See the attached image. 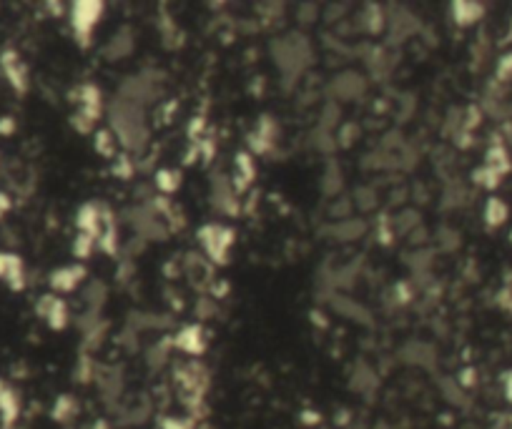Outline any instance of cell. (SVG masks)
<instances>
[{
    "label": "cell",
    "instance_id": "obj_4",
    "mask_svg": "<svg viewBox=\"0 0 512 429\" xmlns=\"http://www.w3.org/2000/svg\"><path fill=\"white\" fill-rule=\"evenodd\" d=\"M0 279L11 284L13 289H21L23 279H25V271L16 253H0Z\"/></svg>",
    "mask_w": 512,
    "mask_h": 429
},
{
    "label": "cell",
    "instance_id": "obj_14",
    "mask_svg": "<svg viewBox=\"0 0 512 429\" xmlns=\"http://www.w3.org/2000/svg\"><path fill=\"white\" fill-rule=\"evenodd\" d=\"M505 396L512 402V372L505 377Z\"/></svg>",
    "mask_w": 512,
    "mask_h": 429
},
{
    "label": "cell",
    "instance_id": "obj_1",
    "mask_svg": "<svg viewBox=\"0 0 512 429\" xmlns=\"http://www.w3.org/2000/svg\"><path fill=\"white\" fill-rule=\"evenodd\" d=\"M198 241L201 246L206 248L211 259L224 264L229 259V248L234 244V231L232 229H226V226H204L201 231H198Z\"/></svg>",
    "mask_w": 512,
    "mask_h": 429
},
{
    "label": "cell",
    "instance_id": "obj_10",
    "mask_svg": "<svg viewBox=\"0 0 512 429\" xmlns=\"http://www.w3.org/2000/svg\"><path fill=\"white\" fill-rule=\"evenodd\" d=\"M156 183H159V188H161V191H166V193L176 191V186H178V173H173L171 168L159 171V173H156Z\"/></svg>",
    "mask_w": 512,
    "mask_h": 429
},
{
    "label": "cell",
    "instance_id": "obj_12",
    "mask_svg": "<svg viewBox=\"0 0 512 429\" xmlns=\"http://www.w3.org/2000/svg\"><path fill=\"white\" fill-rule=\"evenodd\" d=\"M497 78L500 81H507V78H512V53L505 55L500 61V68H497Z\"/></svg>",
    "mask_w": 512,
    "mask_h": 429
},
{
    "label": "cell",
    "instance_id": "obj_11",
    "mask_svg": "<svg viewBox=\"0 0 512 429\" xmlns=\"http://www.w3.org/2000/svg\"><path fill=\"white\" fill-rule=\"evenodd\" d=\"M96 151H101L103 156H110L113 151H116V143H113V138H110L108 131L96 133Z\"/></svg>",
    "mask_w": 512,
    "mask_h": 429
},
{
    "label": "cell",
    "instance_id": "obj_8",
    "mask_svg": "<svg viewBox=\"0 0 512 429\" xmlns=\"http://www.w3.org/2000/svg\"><path fill=\"white\" fill-rule=\"evenodd\" d=\"M485 13V8L479 6V3H455L452 6V16L460 25H472L474 21H479Z\"/></svg>",
    "mask_w": 512,
    "mask_h": 429
},
{
    "label": "cell",
    "instance_id": "obj_6",
    "mask_svg": "<svg viewBox=\"0 0 512 429\" xmlns=\"http://www.w3.org/2000/svg\"><path fill=\"white\" fill-rule=\"evenodd\" d=\"M3 71H6L8 81L16 86L18 91H25L28 86V73H25V66H23L21 61H18V55L13 53V50H8L6 55H3Z\"/></svg>",
    "mask_w": 512,
    "mask_h": 429
},
{
    "label": "cell",
    "instance_id": "obj_5",
    "mask_svg": "<svg viewBox=\"0 0 512 429\" xmlns=\"http://www.w3.org/2000/svg\"><path fill=\"white\" fill-rule=\"evenodd\" d=\"M86 276V269L83 266H71V269H58L50 274V286L53 292H73L81 279Z\"/></svg>",
    "mask_w": 512,
    "mask_h": 429
},
{
    "label": "cell",
    "instance_id": "obj_7",
    "mask_svg": "<svg viewBox=\"0 0 512 429\" xmlns=\"http://www.w3.org/2000/svg\"><path fill=\"white\" fill-rule=\"evenodd\" d=\"M176 347L188 354H201L204 352V329L201 326H186L178 331Z\"/></svg>",
    "mask_w": 512,
    "mask_h": 429
},
{
    "label": "cell",
    "instance_id": "obj_9",
    "mask_svg": "<svg viewBox=\"0 0 512 429\" xmlns=\"http://www.w3.org/2000/svg\"><path fill=\"white\" fill-rule=\"evenodd\" d=\"M485 221H487V226H502V224H505V221H507V204L502 201V198L492 196L490 201H487Z\"/></svg>",
    "mask_w": 512,
    "mask_h": 429
},
{
    "label": "cell",
    "instance_id": "obj_13",
    "mask_svg": "<svg viewBox=\"0 0 512 429\" xmlns=\"http://www.w3.org/2000/svg\"><path fill=\"white\" fill-rule=\"evenodd\" d=\"M11 209V201H8V196L3 191H0V216L6 214V211Z\"/></svg>",
    "mask_w": 512,
    "mask_h": 429
},
{
    "label": "cell",
    "instance_id": "obj_2",
    "mask_svg": "<svg viewBox=\"0 0 512 429\" xmlns=\"http://www.w3.org/2000/svg\"><path fill=\"white\" fill-rule=\"evenodd\" d=\"M103 16V3H93V0H83L76 3L71 11V21H73V30L81 38V43H86L91 35V30L96 28V23Z\"/></svg>",
    "mask_w": 512,
    "mask_h": 429
},
{
    "label": "cell",
    "instance_id": "obj_3",
    "mask_svg": "<svg viewBox=\"0 0 512 429\" xmlns=\"http://www.w3.org/2000/svg\"><path fill=\"white\" fill-rule=\"evenodd\" d=\"M38 314L48 321L50 329H63L68 324V307L55 297V294H45L38 302Z\"/></svg>",
    "mask_w": 512,
    "mask_h": 429
}]
</instances>
